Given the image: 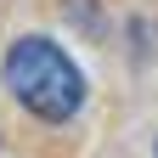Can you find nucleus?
<instances>
[{
  "label": "nucleus",
  "mask_w": 158,
  "mask_h": 158,
  "mask_svg": "<svg viewBox=\"0 0 158 158\" xmlns=\"http://www.w3.org/2000/svg\"><path fill=\"white\" fill-rule=\"evenodd\" d=\"M0 73H6V90L34 118H45V124H68V118L85 107V73H79V62L56 40H45V34L11 40Z\"/></svg>",
  "instance_id": "nucleus-1"
},
{
  "label": "nucleus",
  "mask_w": 158,
  "mask_h": 158,
  "mask_svg": "<svg viewBox=\"0 0 158 158\" xmlns=\"http://www.w3.org/2000/svg\"><path fill=\"white\" fill-rule=\"evenodd\" d=\"M152 158H158V147H152Z\"/></svg>",
  "instance_id": "nucleus-2"
}]
</instances>
